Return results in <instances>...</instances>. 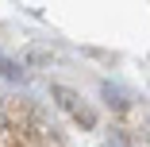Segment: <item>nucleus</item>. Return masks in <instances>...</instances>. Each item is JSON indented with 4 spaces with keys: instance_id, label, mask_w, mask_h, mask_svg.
<instances>
[{
    "instance_id": "f257e3e1",
    "label": "nucleus",
    "mask_w": 150,
    "mask_h": 147,
    "mask_svg": "<svg viewBox=\"0 0 150 147\" xmlns=\"http://www.w3.org/2000/svg\"><path fill=\"white\" fill-rule=\"evenodd\" d=\"M54 93H58V97H62V105H66V108H69V112L77 116V120H85V124H93V120H96V116H93V112H88L85 105H77V97H73L69 89H54Z\"/></svg>"
}]
</instances>
